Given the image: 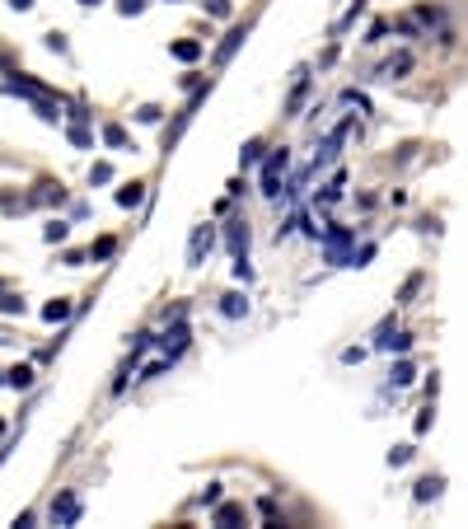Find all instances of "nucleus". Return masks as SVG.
I'll return each instance as SVG.
<instances>
[{"instance_id":"obj_1","label":"nucleus","mask_w":468,"mask_h":529,"mask_svg":"<svg viewBox=\"0 0 468 529\" xmlns=\"http://www.w3.org/2000/svg\"><path fill=\"white\" fill-rule=\"evenodd\" d=\"M286 164H290L286 150H277V155L267 159V169H262V192H267V197H277V192H281V173H286Z\"/></svg>"},{"instance_id":"obj_2","label":"nucleus","mask_w":468,"mask_h":529,"mask_svg":"<svg viewBox=\"0 0 468 529\" xmlns=\"http://www.w3.org/2000/svg\"><path fill=\"white\" fill-rule=\"evenodd\" d=\"M346 244H351V235H346V230H333V235H328V262H337V267H346Z\"/></svg>"},{"instance_id":"obj_3","label":"nucleus","mask_w":468,"mask_h":529,"mask_svg":"<svg viewBox=\"0 0 468 529\" xmlns=\"http://www.w3.org/2000/svg\"><path fill=\"white\" fill-rule=\"evenodd\" d=\"M75 515H80V501H75V496L52 501V520H56V525H75Z\"/></svg>"},{"instance_id":"obj_4","label":"nucleus","mask_w":468,"mask_h":529,"mask_svg":"<svg viewBox=\"0 0 468 529\" xmlns=\"http://www.w3.org/2000/svg\"><path fill=\"white\" fill-rule=\"evenodd\" d=\"M225 239H230V253H234V258H244V253H248V230H244V225H230V230H225Z\"/></svg>"},{"instance_id":"obj_5","label":"nucleus","mask_w":468,"mask_h":529,"mask_svg":"<svg viewBox=\"0 0 468 529\" xmlns=\"http://www.w3.org/2000/svg\"><path fill=\"white\" fill-rule=\"evenodd\" d=\"M211 230H197V235H192V248H188V262H192V267H197V262H201V253H206V248H211Z\"/></svg>"},{"instance_id":"obj_6","label":"nucleus","mask_w":468,"mask_h":529,"mask_svg":"<svg viewBox=\"0 0 468 529\" xmlns=\"http://www.w3.org/2000/svg\"><path fill=\"white\" fill-rule=\"evenodd\" d=\"M183 342H188V328H183V324H179V328H174V333H169V338H164V342H159V347H164V351H169V356H174V351H183Z\"/></svg>"},{"instance_id":"obj_7","label":"nucleus","mask_w":468,"mask_h":529,"mask_svg":"<svg viewBox=\"0 0 468 529\" xmlns=\"http://www.w3.org/2000/svg\"><path fill=\"white\" fill-rule=\"evenodd\" d=\"M220 309H225L230 319H239V314L248 309V300H244V295H225V300H220Z\"/></svg>"},{"instance_id":"obj_8","label":"nucleus","mask_w":468,"mask_h":529,"mask_svg":"<svg viewBox=\"0 0 468 529\" xmlns=\"http://www.w3.org/2000/svg\"><path fill=\"white\" fill-rule=\"evenodd\" d=\"M28 384H33V370H28V365H14V370H10V389H28Z\"/></svg>"},{"instance_id":"obj_9","label":"nucleus","mask_w":468,"mask_h":529,"mask_svg":"<svg viewBox=\"0 0 468 529\" xmlns=\"http://www.w3.org/2000/svg\"><path fill=\"white\" fill-rule=\"evenodd\" d=\"M413 365H408V360H398V365H393V384H398V389H403V384H413Z\"/></svg>"},{"instance_id":"obj_10","label":"nucleus","mask_w":468,"mask_h":529,"mask_svg":"<svg viewBox=\"0 0 468 529\" xmlns=\"http://www.w3.org/2000/svg\"><path fill=\"white\" fill-rule=\"evenodd\" d=\"M43 314H47V319H52V324H56V319H66V314H70V304H66V300H52V304H47V309H43Z\"/></svg>"},{"instance_id":"obj_11","label":"nucleus","mask_w":468,"mask_h":529,"mask_svg":"<svg viewBox=\"0 0 468 529\" xmlns=\"http://www.w3.org/2000/svg\"><path fill=\"white\" fill-rule=\"evenodd\" d=\"M117 202H122V206H136V202H141V183H132V188H122V192H117Z\"/></svg>"},{"instance_id":"obj_12","label":"nucleus","mask_w":468,"mask_h":529,"mask_svg":"<svg viewBox=\"0 0 468 529\" xmlns=\"http://www.w3.org/2000/svg\"><path fill=\"white\" fill-rule=\"evenodd\" d=\"M197 52H201L197 43H174V57H179V61H192V57H197Z\"/></svg>"},{"instance_id":"obj_13","label":"nucleus","mask_w":468,"mask_h":529,"mask_svg":"<svg viewBox=\"0 0 468 529\" xmlns=\"http://www.w3.org/2000/svg\"><path fill=\"white\" fill-rule=\"evenodd\" d=\"M435 492H440V478H422V483H417V496H422V501L435 496Z\"/></svg>"},{"instance_id":"obj_14","label":"nucleus","mask_w":468,"mask_h":529,"mask_svg":"<svg viewBox=\"0 0 468 529\" xmlns=\"http://www.w3.org/2000/svg\"><path fill=\"white\" fill-rule=\"evenodd\" d=\"M403 70H408V57H393V61H389V66L379 70V75H389V80H393V75H403Z\"/></svg>"},{"instance_id":"obj_15","label":"nucleus","mask_w":468,"mask_h":529,"mask_svg":"<svg viewBox=\"0 0 468 529\" xmlns=\"http://www.w3.org/2000/svg\"><path fill=\"white\" fill-rule=\"evenodd\" d=\"M103 141H108V146H122L127 132H122V127H108V132H103Z\"/></svg>"},{"instance_id":"obj_16","label":"nucleus","mask_w":468,"mask_h":529,"mask_svg":"<svg viewBox=\"0 0 468 529\" xmlns=\"http://www.w3.org/2000/svg\"><path fill=\"white\" fill-rule=\"evenodd\" d=\"M408 459H413V450H408V445H398V450L389 454V464H408Z\"/></svg>"},{"instance_id":"obj_17","label":"nucleus","mask_w":468,"mask_h":529,"mask_svg":"<svg viewBox=\"0 0 468 529\" xmlns=\"http://www.w3.org/2000/svg\"><path fill=\"white\" fill-rule=\"evenodd\" d=\"M257 150H262V146H257V141H248V146H244V164H257Z\"/></svg>"},{"instance_id":"obj_18","label":"nucleus","mask_w":468,"mask_h":529,"mask_svg":"<svg viewBox=\"0 0 468 529\" xmlns=\"http://www.w3.org/2000/svg\"><path fill=\"white\" fill-rule=\"evenodd\" d=\"M117 5H122L127 14H136V10H141V5H145V0H117Z\"/></svg>"},{"instance_id":"obj_19","label":"nucleus","mask_w":468,"mask_h":529,"mask_svg":"<svg viewBox=\"0 0 468 529\" xmlns=\"http://www.w3.org/2000/svg\"><path fill=\"white\" fill-rule=\"evenodd\" d=\"M85 5H99V0H85Z\"/></svg>"}]
</instances>
